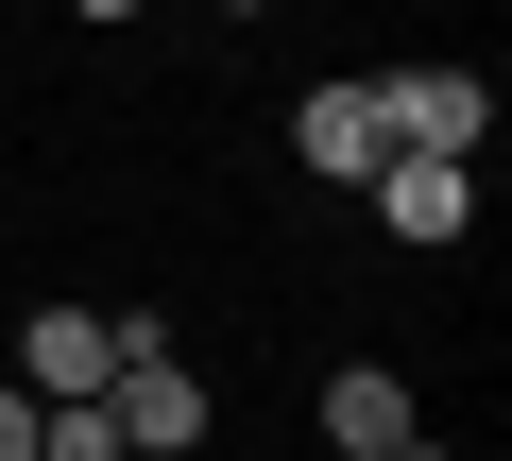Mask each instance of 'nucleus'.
Masks as SVG:
<instances>
[{"label":"nucleus","mask_w":512,"mask_h":461,"mask_svg":"<svg viewBox=\"0 0 512 461\" xmlns=\"http://www.w3.org/2000/svg\"><path fill=\"white\" fill-rule=\"evenodd\" d=\"M120 376V308H35L18 325V393L35 410H69V393H103Z\"/></svg>","instance_id":"7ed1b4c3"},{"label":"nucleus","mask_w":512,"mask_h":461,"mask_svg":"<svg viewBox=\"0 0 512 461\" xmlns=\"http://www.w3.org/2000/svg\"><path fill=\"white\" fill-rule=\"evenodd\" d=\"M69 18H137V0H69Z\"/></svg>","instance_id":"6e6552de"},{"label":"nucleus","mask_w":512,"mask_h":461,"mask_svg":"<svg viewBox=\"0 0 512 461\" xmlns=\"http://www.w3.org/2000/svg\"><path fill=\"white\" fill-rule=\"evenodd\" d=\"M376 461H461V444H427V427H393V444H376Z\"/></svg>","instance_id":"0eeeda50"},{"label":"nucleus","mask_w":512,"mask_h":461,"mask_svg":"<svg viewBox=\"0 0 512 461\" xmlns=\"http://www.w3.org/2000/svg\"><path fill=\"white\" fill-rule=\"evenodd\" d=\"M359 188H376V222H393V240H427V257L478 222V154H376Z\"/></svg>","instance_id":"f03ea898"},{"label":"nucleus","mask_w":512,"mask_h":461,"mask_svg":"<svg viewBox=\"0 0 512 461\" xmlns=\"http://www.w3.org/2000/svg\"><path fill=\"white\" fill-rule=\"evenodd\" d=\"M393 427H410V376H376V359H342V376H325V444H342V461H376Z\"/></svg>","instance_id":"39448f33"},{"label":"nucleus","mask_w":512,"mask_h":461,"mask_svg":"<svg viewBox=\"0 0 512 461\" xmlns=\"http://www.w3.org/2000/svg\"><path fill=\"white\" fill-rule=\"evenodd\" d=\"M291 154H308L325 188H359V171L393 154V120H376V86H308V103H291Z\"/></svg>","instance_id":"20e7f679"},{"label":"nucleus","mask_w":512,"mask_h":461,"mask_svg":"<svg viewBox=\"0 0 512 461\" xmlns=\"http://www.w3.org/2000/svg\"><path fill=\"white\" fill-rule=\"evenodd\" d=\"M376 120H393V154H478L495 137V86L478 69H376Z\"/></svg>","instance_id":"f257e3e1"},{"label":"nucleus","mask_w":512,"mask_h":461,"mask_svg":"<svg viewBox=\"0 0 512 461\" xmlns=\"http://www.w3.org/2000/svg\"><path fill=\"white\" fill-rule=\"evenodd\" d=\"M35 444H52V410H35L18 376H0V461H35Z\"/></svg>","instance_id":"423d86ee"},{"label":"nucleus","mask_w":512,"mask_h":461,"mask_svg":"<svg viewBox=\"0 0 512 461\" xmlns=\"http://www.w3.org/2000/svg\"><path fill=\"white\" fill-rule=\"evenodd\" d=\"M222 18H256V0H222Z\"/></svg>","instance_id":"1a4fd4ad"}]
</instances>
